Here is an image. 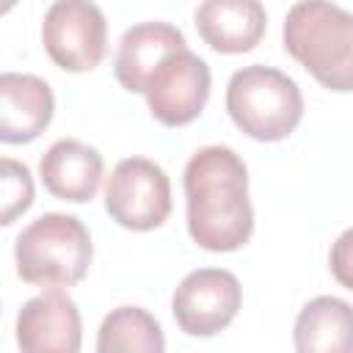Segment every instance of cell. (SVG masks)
<instances>
[{
    "instance_id": "16",
    "label": "cell",
    "mask_w": 353,
    "mask_h": 353,
    "mask_svg": "<svg viewBox=\"0 0 353 353\" xmlns=\"http://www.w3.org/2000/svg\"><path fill=\"white\" fill-rule=\"evenodd\" d=\"M3 215L0 223L8 226L33 204V179L25 163H17L11 157H3Z\"/></svg>"
},
{
    "instance_id": "3",
    "label": "cell",
    "mask_w": 353,
    "mask_h": 353,
    "mask_svg": "<svg viewBox=\"0 0 353 353\" xmlns=\"http://www.w3.org/2000/svg\"><path fill=\"white\" fill-rule=\"evenodd\" d=\"M91 234L74 215L44 212L30 221L17 243V276L36 287H74L85 279L91 265Z\"/></svg>"
},
{
    "instance_id": "6",
    "label": "cell",
    "mask_w": 353,
    "mask_h": 353,
    "mask_svg": "<svg viewBox=\"0 0 353 353\" xmlns=\"http://www.w3.org/2000/svg\"><path fill=\"white\" fill-rule=\"evenodd\" d=\"M41 41L63 72H91L108 47V22L91 0H55L41 22Z\"/></svg>"
},
{
    "instance_id": "7",
    "label": "cell",
    "mask_w": 353,
    "mask_h": 353,
    "mask_svg": "<svg viewBox=\"0 0 353 353\" xmlns=\"http://www.w3.org/2000/svg\"><path fill=\"white\" fill-rule=\"evenodd\" d=\"M146 105L165 127H185L204 110L210 99V66L188 47L163 58L146 80Z\"/></svg>"
},
{
    "instance_id": "8",
    "label": "cell",
    "mask_w": 353,
    "mask_h": 353,
    "mask_svg": "<svg viewBox=\"0 0 353 353\" xmlns=\"http://www.w3.org/2000/svg\"><path fill=\"white\" fill-rule=\"evenodd\" d=\"M243 303V287L223 268H199L188 273L171 298L176 325L188 336H215L223 331Z\"/></svg>"
},
{
    "instance_id": "4",
    "label": "cell",
    "mask_w": 353,
    "mask_h": 353,
    "mask_svg": "<svg viewBox=\"0 0 353 353\" xmlns=\"http://www.w3.org/2000/svg\"><path fill=\"white\" fill-rule=\"evenodd\" d=\"M226 110L248 138L273 143L292 135L301 124L303 97L290 74L251 63L229 77Z\"/></svg>"
},
{
    "instance_id": "1",
    "label": "cell",
    "mask_w": 353,
    "mask_h": 353,
    "mask_svg": "<svg viewBox=\"0 0 353 353\" xmlns=\"http://www.w3.org/2000/svg\"><path fill=\"white\" fill-rule=\"evenodd\" d=\"M188 232L212 254L237 251L251 240L254 207L248 199V168L229 146H204L185 165Z\"/></svg>"
},
{
    "instance_id": "18",
    "label": "cell",
    "mask_w": 353,
    "mask_h": 353,
    "mask_svg": "<svg viewBox=\"0 0 353 353\" xmlns=\"http://www.w3.org/2000/svg\"><path fill=\"white\" fill-rule=\"evenodd\" d=\"M11 6H14V0H6V3H3V11H8Z\"/></svg>"
},
{
    "instance_id": "9",
    "label": "cell",
    "mask_w": 353,
    "mask_h": 353,
    "mask_svg": "<svg viewBox=\"0 0 353 353\" xmlns=\"http://www.w3.org/2000/svg\"><path fill=\"white\" fill-rule=\"evenodd\" d=\"M83 342V323L77 303L50 287L30 298L17 314V345L25 353H77Z\"/></svg>"
},
{
    "instance_id": "10",
    "label": "cell",
    "mask_w": 353,
    "mask_h": 353,
    "mask_svg": "<svg viewBox=\"0 0 353 353\" xmlns=\"http://www.w3.org/2000/svg\"><path fill=\"white\" fill-rule=\"evenodd\" d=\"M55 113L52 88L36 74H0V141L28 143L39 138Z\"/></svg>"
},
{
    "instance_id": "11",
    "label": "cell",
    "mask_w": 353,
    "mask_h": 353,
    "mask_svg": "<svg viewBox=\"0 0 353 353\" xmlns=\"http://www.w3.org/2000/svg\"><path fill=\"white\" fill-rule=\"evenodd\" d=\"M268 14L262 0H201L196 30L207 47L223 55L254 50L265 36Z\"/></svg>"
},
{
    "instance_id": "12",
    "label": "cell",
    "mask_w": 353,
    "mask_h": 353,
    "mask_svg": "<svg viewBox=\"0 0 353 353\" xmlns=\"http://www.w3.org/2000/svg\"><path fill=\"white\" fill-rule=\"evenodd\" d=\"M102 154L74 138H63L55 141L39 163V176L44 182V188L63 201H91L99 190L102 182Z\"/></svg>"
},
{
    "instance_id": "14",
    "label": "cell",
    "mask_w": 353,
    "mask_h": 353,
    "mask_svg": "<svg viewBox=\"0 0 353 353\" xmlns=\"http://www.w3.org/2000/svg\"><path fill=\"white\" fill-rule=\"evenodd\" d=\"M295 350L353 353V306L334 295L312 298L295 320Z\"/></svg>"
},
{
    "instance_id": "17",
    "label": "cell",
    "mask_w": 353,
    "mask_h": 353,
    "mask_svg": "<svg viewBox=\"0 0 353 353\" xmlns=\"http://www.w3.org/2000/svg\"><path fill=\"white\" fill-rule=\"evenodd\" d=\"M328 268L334 273V279L345 287V290H353V226L345 229L334 245H331V254H328Z\"/></svg>"
},
{
    "instance_id": "2",
    "label": "cell",
    "mask_w": 353,
    "mask_h": 353,
    "mask_svg": "<svg viewBox=\"0 0 353 353\" xmlns=\"http://www.w3.org/2000/svg\"><path fill=\"white\" fill-rule=\"evenodd\" d=\"M284 50L328 91H353V14L331 0H298L284 19Z\"/></svg>"
},
{
    "instance_id": "15",
    "label": "cell",
    "mask_w": 353,
    "mask_h": 353,
    "mask_svg": "<svg viewBox=\"0 0 353 353\" xmlns=\"http://www.w3.org/2000/svg\"><path fill=\"white\" fill-rule=\"evenodd\" d=\"M99 353H163L165 339L160 323L141 306L113 309L97 334Z\"/></svg>"
},
{
    "instance_id": "13",
    "label": "cell",
    "mask_w": 353,
    "mask_h": 353,
    "mask_svg": "<svg viewBox=\"0 0 353 353\" xmlns=\"http://www.w3.org/2000/svg\"><path fill=\"white\" fill-rule=\"evenodd\" d=\"M185 47L182 30H176L168 22H138L130 30H124L116 52V80L132 91L143 94L149 74L163 63L165 55Z\"/></svg>"
},
{
    "instance_id": "5",
    "label": "cell",
    "mask_w": 353,
    "mask_h": 353,
    "mask_svg": "<svg viewBox=\"0 0 353 353\" xmlns=\"http://www.w3.org/2000/svg\"><path fill=\"white\" fill-rule=\"evenodd\" d=\"M108 215L132 232H149L165 223L171 215V182L168 174L146 157L121 160L105 185Z\"/></svg>"
}]
</instances>
